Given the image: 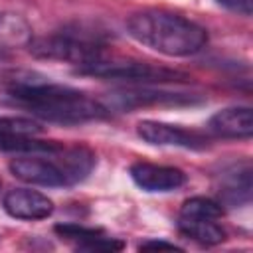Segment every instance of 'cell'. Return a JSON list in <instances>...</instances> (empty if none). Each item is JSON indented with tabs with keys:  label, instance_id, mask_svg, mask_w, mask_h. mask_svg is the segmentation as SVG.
Masks as SVG:
<instances>
[{
	"label": "cell",
	"instance_id": "7c38bea8",
	"mask_svg": "<svg viewBox=\"0 0 253 253\" xmlns=\"http://www.w3.org/2000/svg\"><path fill=\"white\" fill-rule=\"evenodd\" d=\"M221 200L227 206H243L251 200V168L241 164L225 174V186L221 190Z\"/></svg>",
	"mask_w": 253,
	"mask_h": 253
},
{
	"label": "cell",
	"instance_id": "8fae6325",
	"mask_svg": "<svg viewBox=\"0 0 253 253\" xmlns=\"http://www.w3.org/2000/svg\"><path fill=\"white\" fill-rule=\"evenodd\" d=\"M178 229L186 237L202 243V245H217L225 239L223 227L217 219L208 217H178Z\"/></svg>",
	"mask_w": 253,
	"mask_h": 253
},
{
	"label": "cell",
	"instance_id": "3957f363",
	"mask_svg": "<svg viewBox=\"0 0 253 253\" xmlns=\"http://www.w3.org/2000/svg\"><path fill=\"white\" fill-rule=\"evenodd\" d=\"M30 51L42 59H57L79 65L105 57V34L93 26L73 22L61 30L30 40Z\"/></svg>",
	"mask_w": 253,
	"mask_h": 253
},
{
	"label": "cell",
	"instance_id": "9a60e30c",
	"mask_svg": "<svg viewBox=\"0 0 253 253\" xmlns=\"http://www.w3.org/2000/svg\"><path fill=\"white\" fill-rule=\"evenodd\" d=\"M223 215V208L219 202L210 198H190L180 208V217H208V219H219Z\"/></svg>",
	"mask_w": 253,
	"mask_h": 253
},
{
	"label": "cell",
	"instance_id": "5bb4252c",
	"mask_svg": "<svg viewBox=\"0 0 253 253\" xmlns=\"http://www.w3.org/2000/svg\"><path fill=\"white\" fill-rule=\"evenodd\" d=\"M32 30L18 14H0V45L30 43Z\"/></svg>",
	"mask_w": 253,
	"mask_h": 253
},
{
	"label": "cell",
	"instance_id": "52a82bcc",
	"mask_svg": "<svg viewBox=\"0 0 253 253\" xmlns=\"http://www.w3.org/2000/svg\"><path fill=\"white\" fill-rule=\"evenodd\" d=\"M2 206L8 215H12L16 219H26V221L45 219L53 213V202L45 194H42L38 190H30V188L10 190L4 196Z\"/></svg>",
	"mask_w": 253,
	"mask_h": 253
},
{
	"label": "cell",
	"instance_id": "9c48e42d",
	"mask_svg": "<svg viewBox=\"0 0 253 253\" xmlns=\"http://www.w3.org/2000/svg\"><path fill=\"white\" fill-rule=\"evenodd\" d=\"M200 99L194 95L186 93H172V91H162V89H125L117 91L111 95V103L117 109H136V107H146V105H192L198 103Z\"/></svg>",
	"mask_w": 253,
	"mask_h": 253
},
{
	"label": "cell",
	"instance_id": "d6986e66",
	"mask_svg": "<svg viewBox=\"0 0 253 253\" xmlns=\"http://www.w3.org/2000/svg\"><path fill=\"white\" fill-rule=\"evenodd\" d=\"M221 8L241 14V16H251L253 12V0H215Z\"/></svg>",
	"mask_w": 253,
	"mask_h": 253
},
{
	"label": "cell",
	"instance_id": "ffe728a7",
	"mask_svg": "<svg viewBox=\"0 0 253 253\" xmlns=\"http://www.w3.org/2000/svg\"><path fill=\"white\" fill-rule=\"evenodd\" d=\"M138 249H166V251H182V247L174 245V243H168V241H162V239H150V241H142L138 245Z\"/></svg>",
	"mask_w": 253,
	"mask_h": 253
},
{
	"label": "cell",
	"instance_id": "4fadbf2b",
	"mask_svg": "<svg viewBox=\"0 0 253 253\" xmlns=\"http://www.w3.org/2000/svg\"><path fill=\"white\" fill-rule=\"evenodd\" d=\"M63 144L57 140H42L36 138V134H18V136H2L0 138V150L4 152H30V154H38V152H55L59 150Z\"/></svg>",
	"mask_w": 253,
	"mask_h": 253
},
{
	"label": "cell",
	"instance_id": "5b68a950",
	"mask_svg": "<svg viewBox=\"0 0 253 253\" xmlns=\"http://www.w3.org/2000/svg\"><path fill=\"white\" fill-rule=\"evenodd\" d=\"M59 160H51V158H40V156H26V158H14L8 168L10 172L26 182V184H34V186H45V188H63V186H71V180L65 172L63 160H61V150L57 152Z\"/></svg>",
	"mask_w": 253,
	"mask_h": 253
},
{
	"label": "cell",
	"instance_id": "ba28073f",
	"mask_svg": "<svg viewBox=\"0 0 253 253\" xmlns=\"http://www.w3.org/2000/svg\"><path fill=\"white\" fill-rule=\"evenodd\" d=\"M128 172L132 182L144 192H172L186 184V174L174 166L134 162Z\"/></svg>",
	"mask_w": 253,
	"mask_h": 253
},
{
	"label": "cell",
	"instance_id": "6da1fadb",
	"mask_svg": "<svg viewBox=\"0 0 253 253\" xmlns=\"http://www.w3.org/2000/svg\"><path fill=\"white\" fill-rule=\"evenodd\" d=\"M8 99L42 121L61 125H79L109 115V109L103 103L73 87L49 81H16L8 87Z\"/></svg>",
	"mask_w": 253,
	"mask_h": 253
},
{
	"label": "cell",
	"instance_id": "e0dca14e",
	"mask_svg": "<svg viewBox=\"0 0 253 253\" xmlns=\"http://www.w3.org/2000/svg\"><path fill=\"white\" fill-rule=\"evenodd\" d=\"M53 231L67 239V241H75L77 245L83 243V241H89L97 235H103V229H97V227H85V225H77V223H57L53 227Z\"/></svg>",
	"mask_w": 253,
	"mask_h": 253
},
{
	"label": "cell",
	"instance_id": "2e32d148",
	"mask_svg": "<svg viewBox=\"0 0 253 253\" xmlns=\"http://www.w3.org/2000/svg\"><path fill=\"white\" fill-rule=\"evenodd\" d=\"M42 126L24 117H0V138L2 136H18V134H38Z\"/></svg>",
	"mask_w": 253,
	"mask_h": 253
},
{
	"label": "cell",
	"instance_id": "ac0fdd59",
	"mask_svg": "<svg viewBox=\"0 0 253 253\" xmlns=\"http://www.w3.org/2000/svg\"><path fill=\"white\" fill-rule=\"evenodd\" d=\"M79 251H103V253H113V251H121L125 247V243L121 239H113V237H105V235H97L89 241H83L79 245H75Z\"/></svg>",
	"mask_w": 253,
	"mask_h": 253
},
{
	"label": "cell",
	"instance_id": "30bf717a",
	"mask_svg": "<svg viewBox=\"0 0 253 253\" xmlns=\"http://www.w3.org/2000/svg\"><path fill=\"white\" fill-rule=\"evenodd\" d=\"M208 126L223 138H249L253 134V113L249 107H227L217 111Z\"/></svg>",
	"mask_w": 253,
	"mask_h": 253
},
{
	"label": "cell",
	"instance_id": "277c9868",
	"mask_svg": "<svg viewBox=\"0 0 253 253\" xmlns=\"http://www.w3.org/2000/svg\"><path fill=\"white\" fill-rule=\"evenodd\" d=\"M79 75H91L101 79H119V81H132V83H166V81H182L188 79L184 73L176 69H166L142 61H107L97 59L75 69Z\"/></svg>",
	"mask_w": 253,
	"mask_h": 253
},
{
	"label": "cell",
	"instance_id": "7a4b0ae2",
	"mask_svg": "<svg viewBox=\"0 0 253 253\" xmlns=\"http://www.w3.org/2000/svg\"><path fill=\"white\" fill-rule=\"evenodd\" d=\"M126 30L138 43L170 57L194 55L208 43L204 26L186 16L158 8L134 12L126 20Z\"/></svg>",
	"mask_w": 253,
	"mask_h": 253
},
{
	"label": "cell",
	"instance_id": "8992f818",
	"mask_svg": "<svg viewBox=\"0 0 253 253\" xmlns=\"http://www.w3.org/2000/svg\"><path fill=\"white\" fill-rule=\"evenodd\" d=\"M136 134L154 146H178L186 150H204L208 148V138L196 130L182 128L178 125L158 123V121H140L136 125Z\"/></svg>",
	"mask_w": 253,
	"mask_h": 253
}]
</instances>
